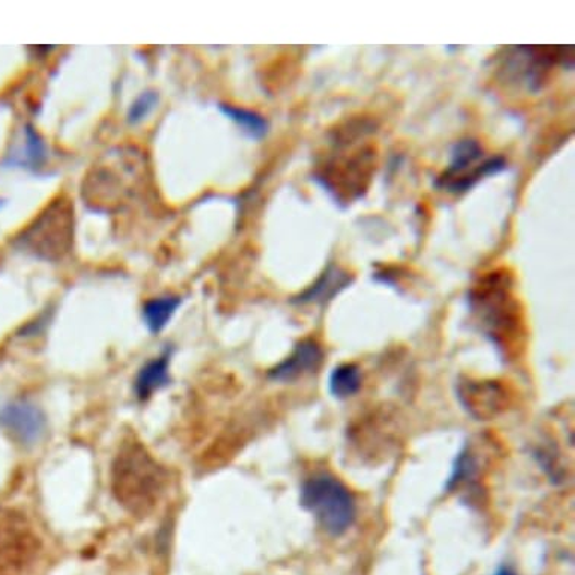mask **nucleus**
Returning a JSON list of instances; mask_svg holds the SVG:
<instances>
[{
	"mask_svg": "<svg viewBox=\"0 0 575 575\" xmlns=\"http://www.w3.org/2000/svg\"><path fill=\"white\" fill-rule=\"evenodd\" d=\"M168 486V471L141 442H125L115 455L110 488L115 501L134 517L156 510Z\"/></svg>",
	"mask_w": 575,
	"mask_h": 575,
	"instance_id": "f03ea898",
	"label": "nucleus"
},
{
	"mask_svg": "<svg viewBox=\"0 0 575 575\" xmlns=\"http://www.w3.org/2000/svg\"><path fill=\"white\" fill-rule=\"evenodd\" d=\"M469 304L483 335L499 350L510 352L523 331L522 311L513 295L510 275L494 272L483 277L471 289Z\"/></svg>",
	"mask_w": 575,
	"mask_h": 575,
	"instance_id": "7ed1b4c3",
	"label": "nucleus"
},
{
	"mask_svg": "<svg viewBox=\"0 0 575 575\" xmlns=\"http://www.w3.org/2000/svg\"><path fill=\"white\" fill-rule=\"evenodd\" d=\"M478 459L471 454L469 450H463L459 452L457 459H455L454 467H452V474L450 481H447V490L454 491L457 488L464 486L469 481H474L476 475H478Z\"/></svg>",
	"mask_w": 575,
	"mask_h": 575,
	"instance_id": "f3484780",
	"label": "nucleus"
},
{
	"mask_svg": "<svg viewBox=\"0 0 575 575\" xmlns=\"http://www.w3.org/2000/svg\"><path fill=\"white\" fill-rule=\"evenodd\" d=\"M493 575H517V574H515L514 571H511L510 568H502V570H499L498 573Z\"/></svg>",
	"mask_w": 575,
	"mask_h": 575,
	"instance_id": "aec40b11",
	"label": "nucleus"
},
{
	"mask_svg": "<svg viewBox=\"0 0 575 575\" xmlns=\"http://www.w3.org/2000/svg\"><path fill=\"white\" fill-rule=\"evenodd\" d=\"M371 134L372 127L362 121L338 130L323 165L313 172V181L319 182L339 207H348L368 190L376 158L375 146L368 139Z\"/></svg>",
	"mask_w": 575,
	"mask_h": 575,
	"instance_id": "f257e3e1",
	"label": "nucleus"
},
{
	"mask_svg": "<svg viewBox=\"0 0 575 575\" xmlns=\"http://www.w3.org/2000/svg\"><path fill=\"white\" fill-rule=\"evenodd\" d=\"M507 169L503 157L483 158V148L476 139H462L451 149L447 168L434 180V188L451 194L470 192L476 184Z\"/></svg>",
	"mask_w": 575,
	"mask_h": 575,
	"instance_id": "423d86ee",
	"label": "nucleus"
},
{
	"mask_svg": "<svg viewBox=\"0 0 575 575\" xmlns=\"http://www.w3.org/2000/svg\"><path fill=\"white\" fill-rule=\"evenodd\" d=\"M41 542L25 515L0 506V575H25L37 561Z\"/></svg>",
	"mask_w": 575,
	"mask_h": 575,
	"instance_id": "0eeeda50",
	"label": "nucleus"
},
{
	"mask_svg": "<svg viewBox=\"0 0 575 575\" xmlns=\"http://www.w3.org/2000/svg\"><path fill=\"white\" fill-rule=\"evenodd\" d=\"M457 394L463 407L478 420L494 418L501 414L507 403L505 387L498 382L467 380L458 383Z\"/></svg>",
	"mask_w": 575,
	"mask_h": 575,
	"instance_id": "9d476101",
	"label": "nucleus"
},
{
	"mask_svg": "<svg viewBox=\"0 0 575 575\" xmlns=\"http://www.w3.org/2000/svg\"><path fill=\"white\" fill-rule=\"evenodd\" d=\"M181 299L177 296L157 297L144 304V320L151 333H160L168 325L177 309L180 308Z\"/></svg>",
	"mask_w": 575,
	"mask_h": 575,
	"instance_id": "2eb2a0df",
	"label": "nucleus"
},
{
	"mask_svg": "<svg viewBox=\"0 0 575 575\" xmlns=\"http://www.w3.org/2000/svg\"><path fill=\"white\" fill-rule=\"evenodd\" d=\"M352 277L350 273L345 272L338 265L331 264L324 269L323 275L319 277L307 291L296 297L295 303L299 304H324L335 299L340 291L350 287Z\"/></svg>",
	"mask_w": 575,
	"mask_h": 575,
	"instance_id": "f8f14e48",
	"label": "nucleus"
},
{
	"mask_svg": "<svg viewBox=\"0 0 575 575\" xmlns=\"http://www.w3.org/2000/svg\"><path fill=\"white\" fill-rule=\"evenodd\" d=\"M362 388V371L355 363L336 367L328 376V391L336 399H348Z\"/></svg>",
	"mask_w": 575,
	"mask_h": 575,
	"instance_id": "4468645a",
	"label": "nucleus"
},
{
	"mask_svg": "<svg viewBox=\"0 0 575 575\" xmlns=\"http://www.w3.org/2000/svg\"><path fill=\"white\" fill-rule=\"evenodd\" d=\"M25 141L26 149H23V153L26 154L20 158V165L26 166V168H39L46 158V146L43 144L41 137L32 127H26Z\"/></svg>",
	"mask_w": 575,
	"mask_h": 575,
	"instance_id": "a211bd4d",
	"label": "nucleus"
},
{
	"mask_svg": "<svg viewBox=\"0 0 575 575\" xmlns=\"http://www.w3.org/2000/svg\"><path fill=\"white\" fill-rule=\"evenodd\" d=\"M170 352H163L156 359L149 360L144 368L139 371L136 382H134V392L141 400L148 399L156 394L161 387L169 384Z\"/></svg>",
	"mask_w": 575,
	"mask_h": 575,
	"instance_id": "ddd939ff",
	"label": "nucleus"
},
{
	"mask_svg": "<svg viewBox=\"0 0 575 575\" xmlns=\"http://www.w3.org/2000/svg\"><path fill=\"white\" fill-rule=\"evenodd\" d=\"M74 238V208L69 197L59 196L27 226L15 244L22 251L46 261L62 260Z\"/></svg>",
	"mask_w": 575,
	"mask_h": 575,
	"instance_id": "39448f33",
	"label": "nucleus"
},
{
	"mask_svg": "<svg viewBox=\"0 0 575 575\" xmlns=\"http://www.w3.org/2000/svg\"><path fill=\"white\" fill-rule=\"evenodd\" d=\"M220 110L255 141H260L268 133V121L263 115L232 105H220Z\"/></svg>",
	"mask_w": 575,
	"mask_h": 575,
	"instance_id": "dca6fc26",
	"label": "nucleus"
},
{
	"mask_svg": "<svg viewBox=\"0 0 575 575\" xmlns=\"http://www.w3.org/2000/svg\"><path fill=\"white\" fill-rule=\"evenodd\" d=\"M46 416L29 400H13L0 408V430L22 446H34L46 434Z\"/></svg>",
	"mask_w": 575,
	"mask_h": 575,
	"instance_id": "1a4fd4ad",
	"label": "nucleus"
},
{
	"mask_svg": "<svg viewBox=\"0 0 575 575\" xmlns=\"http://www.w3.org/2000/svg\"><path fill=\"white\" fill-rule=\"evenodd\" d=\"M323 348L313 339H304L297 344L295 351L281 360L275 368L269 369L268 376L273 382H295L300 376L311 374L323 363Z\"/></svg>",
	"mask_w": 575,
	"mask_h": 575,
	"instance_id": "9b49d317",
	"label": "nucleus"
},
{
	"mask_svg": "<svg viewBox=\"0 0 575 575\" xmlns=\"http://www.w3.org/2000/svg\"><path fill=\"white\" fill-rule=\"evenodd\" d=\"M300 505L332 537H343L357 518V503L350 488L336 476L324 471L303 482Z\"/></svg>",
	"mask_w": 575,
	"mask_h": 575,
	"instance_id": "20e7f679",
	"label": "nucleus"
},
{
	"mask_svg": "<svg viewBox=\"0 0 575 575\" xmlns=\"http://www.w3.org/2000/svg\"><path fill=\"white\" fill-rule=\"evenodd\" d=\"M157 101L158 95L154 91H148V93H144L141 97L136 98V101L130 107L129 115H127L130 124H137V122L144 121L153 112L154 107L157 106Z\"/></svg>",
	"mask_w": 575,
	"mask_h": 575,
	"instance_id": "6ab92c4d",
	"label": "nucleus"
},
{
	"mask_svg": "<svg viewBox=\"0 0 575 575\" xmlns=\"http://www.w3.org/2000/svg\"><path fill=\"white\" fill-rule=\"evenodd\" d=\"M510 63L517 65L518 73L523 83H526L530 91H539L544 86L550 71L554 67L561 65L563 69L574 67L573 46H518L511 50Z\"/></svg>",
	"mask_w": 575,
	"mask_h": 575,
	"instance_id": "6e6552de",
	"label": "nucleus"
}]
</instances>
